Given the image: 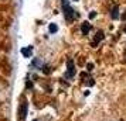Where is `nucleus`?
Here are the masks:
<instances>
[{"label":"nucleus","mask_w":126,"mask_h":121,"mask_svg":"<svg viewBox=\"0 0 126 121\" xmlns=\"http://www.w3.org/2000/svg\"><path fill=\"white\" fill-rule=\"evenodd\" d=\"M63 7H64V10H65V17H67V20H74L75 11L72 10V7L69 6L68 0H63Z\"/></svg>","instance_id":"obj_1"},{"label":"nucleus","mask_w":126,"mask_h":121,"mask_svg":"<svg viewBox=\"0 0 126 121\" xmlns=\"http://www.w3.org/2000/svg\"><path fill=\"white\" fill-rule=\"evenodd\" d=\"M31 52H33V46H27V48L21 49V54L24 56H31Z\"/></svg>","instance_id":"obj_2"},{"label":"nucleus","mask_w":126,"mask_h":121,"mask_svg":"<svg viewBox=\"0 0 126 121\" xmlns=\"http://www.w3.org/2000/svg\"><path fill=\"white\" fill-rule=\"evenodd\" d=\"M67 75H69V76L74 75V62H72V61L68 62V73H67Z\"/></svg>","instance_id":"obj_3"},{"label":"nucleus","mask_w":126,"mask_h":121,"mask_svg":"<svg viewBox=\"0 0 126 121\" xmlns=\"http://www.w3.org/2000/svg\"><path fill=\"white\" fill-rule=\"evenodd\" d=\"M57 30H58V27H57V25H55L54 23H52V24H50V33H55Z\"/></svg>","instance_id":"obj_4"},{"label":"nucleus","mask_w":126,"mask_h":121,"mask_svg":"<svg viewBox=\"0 0 126 121\" xmlns=\"http://www.w3.org/2000/svg\"><path fill=\"white\" fill-rule=\"evenodd\" d=\"M112 11H113V13H112V17H113V18H118V7H115Z\"/></svg>","instance_id":"obj_5"},{"label":"nucleus","mask_w":126,"mask_h":121,"mask_svg":"<svg viewBox=\"0 0 126 121\" xmlns=\"http://www.w3.org/2000/svg\"><path fill=\"white\" fill-rule=\"evenodd\" d=\"M88 28H89V27H88V23H84V27H82V31H84V34H86V33H88Z\"/></svg>","instance_id":"obj_6"}]
</instances>
